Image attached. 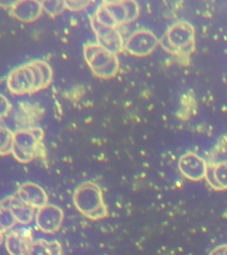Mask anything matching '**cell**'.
Returning <instances> with one entry per match:
<instances>
[{"mask_svg":"<svg viewBox=\"0 0 227 255\" xmlns=\"http://www.w3.org/2000/svg\"><path fill=\"white\" fill-rule=\"evenodd\" d=\"M52 78V68L44 60H35L14 68L7 77V86L14 94H27L47 87Z\"/></svg>","mask_w":227,"mask_h":255,"instance_id":"6da1fadb","label":"cell"},{"mask_svg":"<svg viewBox=\"0 0 227 255\" xmlns=\"http://www.w3.org/2000/svg\"><path fill=\"white\" fill-rule=\"evenodd\" d=\"M162 45L172 54L188 57L196 50V29L188 21H177L168 28Z\"/></svg>","mask_w":227,"mask_h":255,"instance_id":"7a4b0ae2","label":"cell"},{"mask_svg":"<svg viewBox=\"0 0 227 255\" xmlns=\"http://www.w3.org/2000/svg\"><path fill=\"white\" fill-rule=\"evenodd\" d=\"M140 13V5L136 0H125L118 4H101L92 19L106 26L119 28L135 21Z\"/></svg>","mask_w":227,"mask_h":255,"instance_id":"3957f363","label":"cell"},{"mask_svg":"<svg viewBox=\"0 0 227 255\" xmlns=\"http://www.w3.org/2000/svg\"><path fill=\"white\" fill-rule=\"evenodd\" d=\"M84 59L96 76L109 79L119 70V60L116 53L98 43H88L84 46Z\"/></svg>","mask_w":227,"mask_h":255,"instance_id":"277c9868","label":"cell"},{"mask_svg":"<svg viewBox=\"0 0 227 255\" xmlns=\"http://www.w3.org/2000/svg\"><path fill=\"white\" fill-rule=\"evenodd\" d=\"M159 44L153 32L141 28L131 34L124 44V49L136 57H146L151 54Z\"/></svg>","mask_w":227,"mask_h":255,"instance_id":"5b68a950","label":"cell"},{"mask_svg":"<svg viewBox=\"0 0 227 255\" xmlns=\"http://www.w3.org/2000/svg\"><path fill=\"white\" fill-rule=\"evenodd\" d=\"M91 24L98 44L116 54L124 50L125 42L118 28L106 26L92 18Z\"/></svg>","mask_w":227,"mask_h":255,"instance_id":"8992f818","label":"cell"},{"mask_svg":"<svg viewBox=\"0 0 227 255\" xmlns=\"http://www.w3.org/2000/svg\"><path fill=\"white\" fill-rule=\"evenodd\" d=\"M180 169L188 179L201 181L206 177L208 163L196 153L188 152L180 158Z\"/></svg>","mask_w":227,"mask_h":255,"instance_id":"52a82bcc","label":"cell"},{"mask_svg":"<svg viewBox=\"0 0 227 255\" xmlns=\"http://www.w3.org/2000/svg\"><path fill=\"white\" fill-rule=\"evenodd\" d=\"M43 11V5L39 0H20L10 12L16 20L29 23L38 20Z\"/></svg>","mask_w":227,"mask_h":255,"instance_id":"ba28073f","label":"cell"},{"mask_svg":"<svg viewBox=\"0 0 227 255\" xmlns=\"http://www.w3.org/2000/svg\"><path fill=\"white\" fill-rule=\"evenodd\" d=\"M206 180L215 191H227V160L208 164Z\"/></svg>","mask_w":227,"mask_h":255,"instance_id":"9c48e42d","label":"cell"},{"mask_svg":"<svg viewBox=\"0 0 227 255\" xmlns=\"http://www.w3.org/2000/svg\"><path fill=\"white\" fill-rule=\"evenodd\" d=\"M62 219V214L58 208L50 207V211H45V207L37 215V223L42 231L52 232L58 231Z\"/></svg>","mask_w":227,"mask_h":255,"instance_id":"30bf717a","label":"cell"},{"mask_svg":"<svg viewBox=\"0 0 227 255\" xmlns=\"http://www.w3.org/2000/svg\"><path fill=\"white\" fill-rule=\"evenodd\" d=\"M41 3L44 12L53 17L60 15L67 10L65 0H42Z\"/></svg>","mask_w":227,"mask_h":255,"instance_id":"8fae6325","label":"cell"},{"mask_svg":"<svg viewBox=\"0 0 227 255\" xmlns=\"http://www.w3.org/2000/svg\"><path fill=\"white\" fill-rule=\"evenodd\" d=\"M67 9L71 12H81L93 3V0H65Z\"/></svg>","mask_w":227,"mask_h":255,"instance_id":"7c38bea8","label":"cell"},{"mask_svg":"<svg viewBox=\"0 0 227 255\" xmlns=\"http://www.w3.org/2000/svg\"><path fill=\"white\" fill-rule=\"evenodd\" d=\"M20 0H0V4L5 9H12Z\"/></svg>","mask_w":227,"mask_h":255,"instance_id":"4fadbf2b","label":"cell"},{"mask_svg":"<svg viewBox=\"0 0 227 255\" xmlns=\"http://www.w3.org/2000/svg\"><path fill=\"white\" fill-rule=\"evenodd\" d=\"M211 254L212 255H227V245L216 247Z\"/></svg>","mask_w":227,"mask_h":255,"instance_id":"5bb4252c","label":"cell"},{"mask_svg":"<svg viewBox=\"0 0 227 255\" xmlns=\"http://www.w3.org/2000/svg\"><path fill=\"white\" fill-rule=\"evenodd\" d=\"M125 0H102L103 4H118L121 2H124Z\"/></svg>","mask_w":227,"mask_h":255,"instance_id":"9a60e30c","label":"cell"},{"mask_svg":"<svg viewBox=\"0 0 227 255\" xmlns=\"http://www.w3.org/2000/svg\"><path fill=\"white\" fill-rule=\"evenodd\" d=\"M39 1H42V0H39Z\"/></svg>","mask_w":227,"mask_h":255,"instance_id":"2e32d148","label":"cell"}]
</instances>
